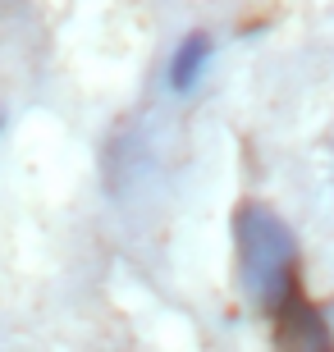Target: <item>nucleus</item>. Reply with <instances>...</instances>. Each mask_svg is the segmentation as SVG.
I'll return each instance as SVG.
<instances>
[{
    "instance_id": "f257e3e1",
    "label": "nucleus",
    "mask_w": 334,
    "mask_h": 352,
    "mask_svg": "<svg viewBox=\"0 0 334 352\" xmlns=\"http://www.w3.org/2000/svg\"><path fill=\"white\" fill-rule=\"evenodd\" d=\"M211 60H216V37H211V32H202V28L183 32L179 46H174V55H169V65H165V87L174 91V96L197 91V82L206 78Z\"/></svg>"
},
{
    "instance_id": "f03ea898",
    "label": "nucleus",
    "mask_w": 334,
    "mask_h": 352,
    "mask_svg": "<svg viewBox=\"0 0 334 352\" xmlns=\"http://www.w3.org/2000/svg\"><path fill=\"white\" fill-rule=\"evenodd\" d=\"M0 129H5V115H0Z\"/></svg>"
}]
</instances>
